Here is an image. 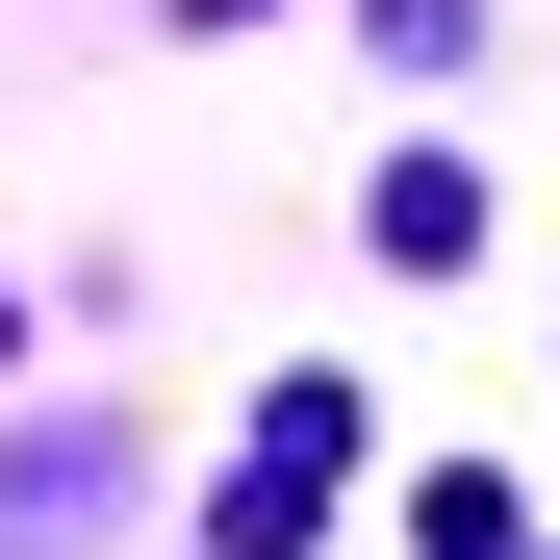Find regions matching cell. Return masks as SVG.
I'll return each instance as SVG.
<instances>
[{"mask_svg":"<svg viewBox=\"0 0 560 560\" xmlns=\"http://www.w3.org/2000/svg\"><path fill=\"white\" fill-rule=\"evenodd\" d=\"M357 255H383V280H458V255H485V178H458V153H383V205H357Z\"/></svg>","mask_w":560,"mask_h":560,"instance_id":"1","label":"cell"}]
</instances>
